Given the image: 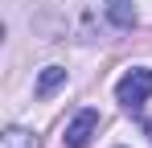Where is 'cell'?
I'll use <instances>...</instances> for the list:
<instances>
[{"label":"cell","mask_w":152,"mask_h":148,"mask_svg":"<svg viewBox=\"0 0 152 148\" xmlns=\"http://www.w3.org/2000/svg\"><path fill=\"white\" fill-rule=\"evenodd\" d=\"M0 148H37V136L25 132V127H8L0 136Z\"/></svg>","instance_id":"cell-5"},{"label":"cell","mask_w":152,"mask_h":148,"mask_svg":"<svg viewBox=\"0 0 152 148\" xmlns=\"http://www.w3.org/2000/svg\"><path fill=\"white\" fill-rule=\"evenodd\" d=\"M95 132H99V111H95V107H82L74 119L66 123L62 144H66V148H86L91 140H95Z\"/></svg>","instance_id":"cell-2"},{"label":"cell","mask_w":152,"mask_h":148,"mask_svg":"<svg viewBox=\"0 0 152 148\" xmlns=\"http://www.w3.org/2000/svg\"><path fill=\"white\" fill-rule=\"evenodd\" d=\"M148 95H152V70H148V66H136V70H127L124 78H119V86H115V99L124 103L127 111H140Z\"/></svg>","instance_id":"cell-1"},{"label":"cell","mask_w":152,"mask_h":148,"mask_svg":"<svg viewBox=\"0 0 152 148\" xmlns=\"http://www.w3.org/2000/svg\"><path fill=\"white\" fill-rule=\"evenodd\" d=\"M107 17L119 25V29H132V25H136V8H132L127 0H107Z\"/></svg>","instance_id":"cell-4"},{"label":"cell","mask_w":152,"mask_h":148,"mask_svg":"<svg viewBox=\"0 0 152 148\" xmlns=\"http://www.w3.org/2000/svg\"><path fill=\"white\" fill-rule=\"evenodd\" d=\"M62 82H66V70H62V66H45L41 78H37V99H50Z\"/></svg>","instance_id":"cell-3"}]
</instances>
